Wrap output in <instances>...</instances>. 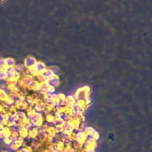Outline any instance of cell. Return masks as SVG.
Wrapping results in <instances>:
<instances>
[{
  "mask_svg": "<svg viewBox=\"0 0 152 152\" xmlns=\"http://www.w3.org/2000/svg\"><path fill=\"white\" fill-rule=\"evenodd\" d=\"M46 83L48 84L49 87L55 88V87L58 86V85L59 84V80L58 77L53 76L52 78H50V79H49L46 81Z\"/></svg>",
  "mask_w": 152,
  "mask_h": 152,
  "instance_id": "7a4b0ae2",
  "label": "cell"
},
{
  "mask_svg": "<svg viewBox=\"0 0 152 152\" xmlns=\"http://www.w3.org/2000/svg\"><path fill=\"white\" fill-rule=\"evenodd\" d=\"M36 62H37L36 59L33 56H27L25 59V61H24L25 66L27 68H31L34 67Z\"/></svg>",
  "mask_w": 152,
  "mask_h": 152,
  "instance_id": "3957f363",
  "label": "cell"
},
{
  "mask_svg": "<svg viewBox=\"0 0 152 152\" xmlns=\"http://www.w3.org/2000/svg\"><path fill=\"white\" fill-rule=\"evenodd\" d=\"M5 78V71L1 69L0 70V80H3Z\"/></svg>",
  "mask_w": 152,
  "mask_h": 152,
  "instance_id": "ba28073f",
  "label": "cell"
},
{
  "mask_svg": "<svg viewBox=\"0 0 152 152\" xmlns=\"http://www.w3.org/2000/svg\"><path fill=\"white\" fill-rule=\"evenodd\" d=\"M33 69L34 70V73L41 74L46 70L47 68L45 64L43 63V62L37 61L34 67H33Z\"/></svg>",
  "mask_w": 152,
  "mask_h": 152,
  "instance_id": "6da1fadb",
  "label": "cell"
},
{
  "mask_svg": "<svg viewBox=\"0 0 152 152\" xmlns=\"http://www.w3.org/2000/svg\"><path fill=\"white\" fill-rule=\"evenodd\" d=\"M50 69L51 71H52L53 74L54 76L58 77V76L60 74V70L58 68H57V67H56V66H53V67L50 68Z\"/></svg>",
  "mask_w": 152,
  "mask_h": 152,
  "instance_id": "8992f818",
  "label": "cell"
},
{
  "mask_svg": "<svg viewBox=\"0 0 152 152\" xmlns=\"http://www.w3.org/2000/svg\"><path fill=\"white\" fill-rule=\"evenodd\" d=\"M1 68H0V70H1Z\"/></svg>",
  "mask_w": 152,
  "mask_h": 152,
  "instance_id": "9c48e42d",
  "label": "cell"
},
{
  "mask_svg": "<svg viewBox=\"0 0 152 152\" xmlns=\"http://www.w3.org/2000/svg\"><path fill=\"white\" fill-rule=\"evenodd\" d=\"M5 66V60L4 59H0V68L2 69Z\"/></svg>",
  "mask_w": 152,
  "mask_h": 152,
  "instance_id": "52a82bcc",
  "label": "cell"
},
{
  "mask_svg": "<svg viewBox=\"0 0 152 152\" xmlns=\"http://www.w3.org/2000/svg\"><path fill=\"white\" fill-rule=\"evenodd\" d=\"M5 60V65L7 68H12L15 65V61L12 58H8Z\"/></svg>",
  "mask_w": 152,
  "mask_h": 152,
  "instance_id": "5b68a950",
  "label": "cell"
},
{
  "mask_svg": "<svg viewBox=\"0 0 152 152\" xmlns=\"http://www.w3.org/2000/svg\"><path fill=\"white\" fill-rule=\"evenodd\" d=\"M41 75V77H42V78L45 80V81H48L49 79H50V78H52V77H53V72L52 71H51V69L50 68H47L46 70L43 72L42 74H40Z\"/></svg>",
  "mask_w": 152,
  "mask_h": 152,
  "instance_id": "277c9868",
  "label": "cell"
}]
</instances>
